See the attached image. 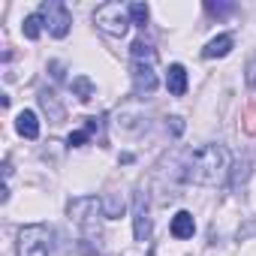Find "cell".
Here are the masks:
<instances>
[{
    "label": "cell",
    "mask_w": 256,
    "mask_h": 256,
    "mask_svg": "<svg viewBox=\"0 0 256 256\" xmlns=\"http://www.w3.org/2000/svg\"><path fill=\"white\" fill-rule=\"evenodd\" d=\"M232 169V157L223 145H199L193 151H187L184 157V166H181V178L187 184H202V187H217L226 181Z\"/></svg>",
    "instance_id": "obj_1"
},
{
    "label": "cell",
    "mask_w": 256,
    "mask_h": 256,
    "mask_svg": "<svg viewBox=\"0 0 256 256\" xmlns=\"http://www.w3.org/2000/svg\"><path fill=\"white\" fill-rule=\"evenodd\" d=\"M154 64H157V52L139 40L133 42V90L136 96H151L157 90V72H154Z\"/></svg>",
    "instance_id": "obj_2"
},
{
    "label": "cell",
    "mask_w": 256,
    "mask_h": 256,
    "mask_svg": "<svg viewBox=\"0 0 256 256\" xmlns=\"http://www.w3.org/2000/svg\"><path fill=\"white\" fill-rule=\"evenodd\" d=\"M94 24L102 34H108V36H126V30H130L133 22H130V10H126V6H120V4H102L94 12Z\"/></svg>",
    "instance_id": "obj_3"
},
{
    "label": "cell",
    "mask_w": 256,
    "mask_h": 256,
    "mask_svg": "<svg viewBox=\"0 0 256 256\" xmlns=\"http://www.w3.org/2000/svg\"><path fill=\"white\" fill-rule=\"evenodd\" d=\"M52 250V229L42 223H30L18 232V244L16 253L18 256H48Z\"/></svg>",
    "instance_id": "obj_4"
},
{
    "label": "cell",
    "mask_w": 256,
    "mask_h": 256,
    "mask_svg": "<svg viewBox=\"0 0 256 256\" xmlns=\"http://www.w3.org/2000/svg\"><path fill=\"white\" fill-rule=\"evenodd\" d=\"M40 18H42V24L48 28V34H52V36L64 40V36L70 34L72 16H70L66 4H60V0H46V4L40 6Z\"/></svg>",
    "instance_id": "obj_5"
},
{
    "label": "cell",
    "mask_w": 256,
    "mask_h": 256,
    "mask_svg": "<svg viewBox=\"0 0 256 256\" xmlns=\"http://www.w3.org/2000/svg\"><path fill=\"white\" fill-rule=\"evenodd\" d=\"M133 235H136V241H148V235H151L148 196H145V190H136V196H133Z\"/></svg>",
    "instance_id": "obj_6"
},
{
    "label": "cell",
    "mask_w": 256,
    "mask_h": 256,
    "mask_svg": "<svg viewBox=\"0 0 256 256\" xmlns=\"http://www.w3.org/2000/svg\"><path fill=\"white\" fill-rule=\"evenodd\" d=\"M166 88L172 96H184L187 94V70L181 64H172L169 72H166Z\"/></svg>",
    "instance_id": "obj_7"
},
{
    "label": "cell",
    "mask_w": 256,
    "mask_h": 256,
    "mask_svg": "<svg viewBox=\"0 0 256 256\" xmlns=\"http://www.w3.org/2000/svg\"><path fill=\"white\" fill-rule=\"evenodd\" d=\"M193 232H196L193 214H190V211H178V214L172 217V235H175L178 241H184V238H193Z\"/></svg>",
    "instance_id": "obj_8"
},
{
    "label": "cell",
    "mask_w": 256,
    "mask_h": 256,
    "mask_svg": "<svg viewBox=\"0 0 256 256\" xmlns=\"http://www.w3.org/2000/svg\"><path fill=\"white\" fill-rule=\"evenodd\" d=\"M235 46V40H232V34H220V36H214L205 48H202V58H226L229 54V48Z\"/></svg>",
    "instance_id": "obj_9"
},
{
    "label": "cell",
    "mask_w": 256,
    "mask_h": 256,
    "mask_svg": "<svg viewBox=\"0 0 256 256\" xmlns=\"http://www.w3.org/2000/svg\"><path fill=\"white\" fill-rule=\"evenodd\" d=\"M100 126H102V118H88L84 120V130H76V133H70V139H66V145L70 148H82L94 133H100Z\"/></svg>",
    "instance_id": "obj_10"
},
{
    "label": "cell",
    "mask_w": 256,
    "mask_h": 256,
    "mask_svg": "<svg viewBox=\"0 0 256 256\" xmlns=\"http://www.w3.org/2000/svg\"><path fill=\"white\" fill-rule=\"evenodd\" d=\"M16 130H18L24 139H36V136H40V120H36V114L24 108V112L18 114V120H16Z\"/></svg>",
    "instance_id": "obj_11"
},
{
    "label": "cell",
    "mask_w": 256,
    "mask_h": 256,
    "mask_svg": "<svg viewBox=\"0 0 256 256\" xmlns=\"http://www.w3.org/2000/svg\"><path fill=\"white\" fill-rule=\"evenodd\" d=\"M40 106H42V112L58 124V120H64V106L58 102V96L52 94V90H40Z\"/></svg>",
    "instance_id": "obj_12"
},
{
    "label": "cell",
    "mask_w": 256,
    "mask_h": 256,
    "mask_svg": "<svg viewBox=\"0 0 256 256\" xmlns=\"http://www.w3.org/2000/svg\"><path fill=\"white\" fill-rule=\"evenodd\" d=\"M100 202H102V217H106V220H114V217L124 214V199H120L118 193H106Z\"/></svg>",
    "instance_id": "obj_13"
},
{
    "label": "cell",
    "mask_w": 256,
    "mask_h": 256,
    "mask_svg": "<svg viewBox=\"0 0 256 256\" xmlns=\"http://www.w3.org/2000/svg\"><path fill=\"white\" fill-rule=\"evenodd\" d=\"M70 88L78 94V100H84V102H88V100H94V84H90V78H88V76H76V78L70 82Z\"/></svg>",
    "instance_id": "obj_14"
},
{
    "label": "cell",
    "mask_w": 256,
    "mask_h": 256,
    "mask_svg": "<svg viewBox=\"0 0 256 256\" xmlns=\"http://www.w3.org/2000/svg\"><path fill=\"white\" fill-rule=\"evenodd\" d=\"M40 24H42V18H40V12H34V16H28L22 22V34L28 40H40Z\"/></svg>",
    "instance_id": "obj_15"
},
{
    "label": "cell",
    "mask_w": 256,
    "mask_h": 256,
    "mask_svg": "<svg viewBox=\"0 0 256 256\" xmlns=\"http://www.w3.org/2000/svg\"><path fill=\"white\" fill-rule=\"evenodd\" d=\"M126 10H130V22H133L136 28H145V24H148V6H145V4H130Z\"/></svg>",
    "instance_id": "obj_16"
},
{
    "label": "cell",
    "mask_w": 256,
    "mask_h": 256,
    "mask_svg": "<svg viewBox=\"0 0 256 256\" xmlns=\"http://www.w3.org/2000/svg\"><path fill=\"white\" fill-rule=\"evenodd\" d=\"M244 120H247V124H244V126H247V133H256V108H253V106L247 108V114H244Z\"/></svg>",
    "instance_id": "obj_17"
},
{
    "label": "cell",
    "mask_w": 256,
    "mask_h": 256,
    "mask_svg": "<svg viewBox=\"0 0 256 256\" xmlns=\"http://www.w3.org/2000/svg\"><path fill=\"white\" fill-rule=\"evenodd\" d=\"M208 6V12H217V16H223V12H232L235 6L232 4H205Z\"/></svg>",
    "instance_id": "obj_18"
},
{
    "label": "cell",
    "mask_w": 256,
    "mask_h": 256,
    "mask_svg": "<svg viewBox=\"0 0 256 256\" xmlns=\"http://www.w3.org/2000/svg\"><path fill=\"white\" fill-rule=\"evenodd\" d=\"M247 84H250V88L256 90V58H253V60L247 64Z\"/></svg>",
    "instance_id": "obj_19"
},
{
    "label": "cell",
    "mask_w": 256,
    "mask_h": 256,
    "mask_svg": "<svg viewBox=\"0 0 256 256\" xmlns=\"http://www.w3.org/2000/svg\"><path fill=\"white\" fill-rule=\"evenodd\" d=\"M181 130H184V124H181V118H172V133H175V136H178V133H181Z\"/></svg>",
    "instance_id": "obj_20"
},
{
    "label": "cell",
    "mask_w": 256,
    "mask_h": 256,
    "mask_svg": "<svg viewBox=\"0 0 256 256\" xmlns=\"http://www.w3.org/2000/svg\"><path fill=\"white\" fill-rule=\"evenodd\" d=\"M148 256H154V253H148Z\"/></svg>",
    "instance_id": "obj_21"
}]
</instances>
